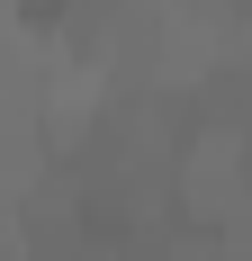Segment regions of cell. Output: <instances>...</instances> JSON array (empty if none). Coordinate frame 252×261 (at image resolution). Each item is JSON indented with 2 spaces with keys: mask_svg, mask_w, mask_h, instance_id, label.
I'll list each match as a JSON object with an SVG mask.
<instances>
[{
  "mask_svg": "<svg viewBox=\"0 0 252 261\" xmlns=\"http://www.w3.org/2000/svg\"><path fill=\"white\" fill-rule=\"evenodd\" d=\"M45 198H27V234H45ZM63 234H90V189H81V198H72V207H63Z\"/></svg>",
  "mask_w": 252,
  "mask_h": 261,
  "instance_id": "cell-1",
  "label": "cell"
}]
</instances>
